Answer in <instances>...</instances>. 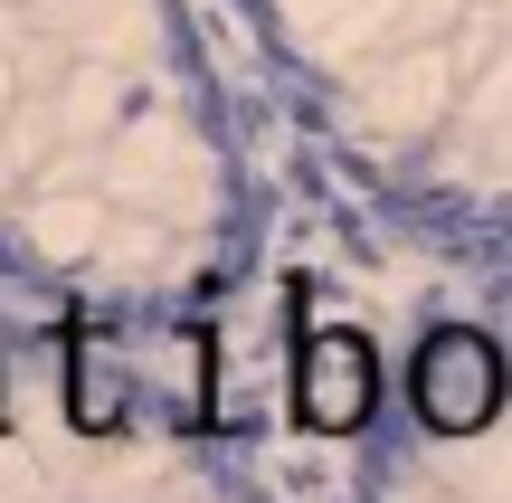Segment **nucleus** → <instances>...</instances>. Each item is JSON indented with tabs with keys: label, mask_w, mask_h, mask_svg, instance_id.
<instances>
[{
	"label": "nucleus",
	"mask_w": 512,
	"mask_h": 503,
	"mask_svg": "<svg viewBox=\"0 0 512 503\" xmlns=\"http://www.w3.org/2000/svg\"><path fill=\"white\" fill-rule=\"evenodd\" d=\"M57 380H67V418L86 437L114 428H209L219 418V342L200 323H143V333H95L76 323L67 352H57Z\"/></svg>",
	"instance_id": "1"
},
{
	"label": "nucleus",
	"mask_w": 512,
	"mask_h": 503,
	"mask_svg": "<svg viewBox=\"0 0 512 503\" xmlns=\"http://www.w3.org/2000/svg\"><path fill=\"white\" fill-rule=\"evenodd\" d=\"M408 409L427 437H484L512 409V352L484 323H437L408 361Z\"/></svg>",
	"instance_id": "2"
},
{
	"label": "nucleus",
	"mask_w": 512,
	"mask_h": 503,
	"mask_svg": "<svg viewBox=\"0 0 512 503\" xmlns=\"http://www.w3.org/2000/svg\"><path fill=\"white\" fill-rule=\"evenodd\" d=\"M380 409V352L351 323H313L304 352H294V418L313 437H361Z\"/></svg>",
	"instance_id": "3"
}]
</instances>
